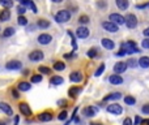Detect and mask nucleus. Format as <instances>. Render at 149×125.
I'll return each instance as SVG.
<instances>
[{"label": "nucleus", "mask_w": 149, "mask_h": 125, "mask_svg": "<svg viewBox=\"0 0 149 125\" xmlns=\"http://www.w3.org/2000/svg\"><path fill=\"white\" fill-rule=\"evenodd\" d=\"M116 5L119 9L122 10H125L128 8V5H130V3L127 1V0H116Z\"/></svg>", "instance_id": "bb28decb"}, {"label": "nucleus", "mask_w": 149, "mask_h": 125, "mask_svg": "<svg viewBox=\"0 0 149 125\" xmlns=\"http://www.w3.org/2000/svg\"><path fill=\"white\" fill-rule=\"evenodd\" d=\"M39 82H42V76L41 74L31 76V83H39Z\"/></svg>", "instance_id": "72a5a7b5"}, {"label": "nucleus", "mask_w": 149, "mask_h": 125, "mask_svg": "<svg viewBox=\"0 0 149 125\" xmlns=\"http://www.w3.org/2000/svg\"><path fill=\"white\" fill-rule=\"evenodd\" d=\"M102 27H103L106 31H109V33H116L118 31V25H115V23L111 22V21L103 22L102 23Z\"/></svg>", "instance_id": "1a4fd4ad"}, {"label": "nucleus", "mask_w": 149, "mask_h": 125, "mask_svg": "<svg viewBox=\"0 0 149 125\" xmlns=\"http://www.w3.org/2000/svg\"><path fill=\"white\" fill-rule=\"evenodd\" d=\"M58 106L65 107V106H67V100H65V99H62V100H59V102H58Z\"/></svg>", "instance_id": "09e8293b"}, {"label": "nucleus", "mask_w": 149, "mask_h": 125, "mask_svg": "<svg viewBox=\"0 0 149 125\" xmlns=\"http://www.w3.org/2000/svg\"><path fill=\"white\" fill-rule=\"evenodd\" d=\"M122 98V94L120 93H111L109 95H106L103 98V102H109V100H118V99Z\"/></svg>", "instance_id": "aec40b11"}, {"label": "nucleus", "mask_w": 149, "mask_h": 125, "mask_svg": "<svg viewBox=\"0 0 149 125\" xmlns=\"http://www.w3.org/2000/svg\"><path fill=\"white\" fill-rule=\"evenodd\" d=\"M18 108H20V111L22 115H25V116H31V109H30V107H29L28 103H25V102L20 103Z\"/></svg>", "instance_id": "ddd939ff"}, {"label": "nucleus", "mask_w": 149, "mask_h": 125, "mask_svg": "<svg viewBox=\"0 0 149 125\" xmlns=\"http://www.w3.org/2000/svg\"><path fill=\"white\" fill-rule=\"evenodd\" d=\"M127 68H128L127 61H118L116 64L114 65V72H115V74L120 76V73H124Z\"/></svg>", "instance_id": "423d86ee"}, {"label": "nucleus", "mask_w": 149, "mask_h": 125, "mask_svg": "<svg viewBox=\"0 0 149 125\" xmlns=\"http://www.w3.org/2000/svg\"><path fill=\"white\" fill-rule=\"evenodd\" d=\"M105 68H106V65L103 64V62H102L101 65H99V68L98 69L96 70V73H94V76H96V77H99V76L102 74V73H103V70H105Z\"/></svg>", "instance_id": "473e14b6"}, {"label": "nucleus", "mask_w": 149, "mask_h": 125, "mask_svg": "<svg viewBox=\"0 0 149 125\" xmlns=\"http://www.w3.org/2000/svg\"><path fill=\"white\" fill-rule=\"evenodd\" d=\"M109 20L111 21V22H114L115 25H123V23H125V17H123L122 14H119V13H111V14L109 16Z\"/></svg>", "instance_id": "7ed1b4c3"}, {"label": "nucleus", "mask_w": 149, "mask_h": 125, "mask_svg": "<svg viewBox=\"0 0 149 125\" xmlns=\"http://www.w3.org/2000/svg\"><path fill=\"white\" fill-rule=\"evenodd\" d=\"M42 59H43V52L39 49H34L33 52L29 54V60H31V61H41Z\"/></svg>", "instance_id": "6e6552de"}, {"label": "nucleus", "mask_w": 149, "mask_h": 125, "mask_svg": "<svg viewBox=\"0 0 149 125\" xmlns=\"http://www.w3.org/2000/svg\"><path fill=\"white\" fill-rule=\"evenodd\" d=\"M0 109H1L5 115H8V116H12L13 115L12 107H10L8 103H5V102H0Z\"/></svg>", "instance_id": "4468645a"}, {"label": "nucleus", "mask_w": 149, "mask_h": 125, "mask_svg": "<svg viewBox=\"0 0 149 125\" xmlns=\"http://www.w3.org/2000/svg\"><path fill=\"white\" fill-rule=\"evenodd\" d=\"M76 36L80 39H85L89 36V30L85 27V26H80V27H77V30H76Z\"/></svg>", "instance_id": "9d476101"}, {"label": "nucleus", "mask_w": 149, "mask_h": 125, "mask_svg": "<svg viewBox=\"0 0 149 125\" xmlns=\"http://www.w3.org/2000/svg\"><path fill=\"white\" fill-rule=\"evenodd\" d=\"M51 41H52V36L50 35V34H41V35L38 36V42L41 44H43V46H46V44H49V43H51Z\"/></svg>", "instance_id": "f8f14e48"}, {"label": "nucleus", "mask_w": 149, "mask_h": 125, "mask_svg": "<svg viewBox=\"0 0 149 125\" xmlns=\"http://www.w3.org/2000/svg\"><path fill=\"white\" fill-rule=\"evenodd\" d=\"M37 26L41 29H47V27H50V21L44 20V18H39V20L37 21Z\"/></svg>", "instance_id": "b1692460"}, {"label": "nucleus", "mask_w": 149, "mask_h": 125, "mask_svg": "<svg viewBox=\"0 0 149 125\" xmlns=\"http://www.w3.org/2000/svg\"><path fill=\"white\" fill-rule=\"evenodd\" d=\"M38 72L42 73V74H50V73H51V69H50L49 67H43V65H41V67L38 68Z\"/></svg>", "instance_id": "c756f323"}, {"label": "nucleus", "mask_w": 149, "mask_h": 125, "mask_svg": "<svg viewBox=\"0 0 149 125\" xmlns=\"http://www.w3.org/2000/svg\"><path fill=\"white\" fill-rule=\"evenodd\" d=\"M17 89L20 91H29L31 89V85L29 82H26V81H22V82H18Z\"/></svg>", "instance_id": "412c9836"}, {"label": "nucleus", "mask_w": 149, "mask_h": 125, "mask_svg": "<svg viewBox=\"0 0 149 125\" xmlns=\"http://www.w3.org/2000/svg\"><path fill=\"white\" fill-rule=\"evenodd\" d=\"M12 96H13L15 99H17L18 96H20V94H18V91L16 90V89H12Z\"/></svg>", "instance_id": "de8ad7c7"}, {"label": "nucleus", "mask_w": 149, "mask_h": 125, "mask_svg": "<svg viewBox=\"0 0 149 125\" xmlns=\"http://www.w3.org/2000/svg\"><path fill=\"white\" fill-rule=\"evenodd\" d=\"M63 82H64V80H63V77H60V76H54V77H51V80H50V83H52V85H55V86L62 85Z\"/></svg>", "instance_id": "a878e982"}, {"label": "nucleus", "mask_w": 149, "mask_h": 125, "mask_svg": "<svg viewBox=\"0 0 149 125\" xmlns=\"http://www.w3.org/2000/svg\"><path fill=\"white\" fill-rule=\"evenodd\" d=\"M82 73L78 72V70H76V72H72L69 74V80L72 81V82H81L82 81Z\"/></svg>", "instance_id": "2eb2a0df"}, {"label": "nucleus", "mask_w": 149, "mask_h": 125, "mask_svg": "<svg viewBox=\"0 0 149 125\" xmlns=\"http://www.w3.org/2000/svg\"><path fill=\"white\" fill-rule=\"evenodd\" d=\"M67 116H68V113H67V111H62L59 115H58V119L60 120V121H64L65 119H67Z\"/></svg>", "instance_id": "58836bf2"}, {"label": "nucleus", "mask_w": 149, "mask_h": 125, "mask_svg": "<svg viewBox=\"0 0 149 125\" xmlns=\"http://www.w3.org/2000/svg\"><path fill=\"white\" fill-rule=\"evenodd\" d=\"M15 33H16V31H15V29H13V27H7L4 30V33H3V35H4V36H12Z\"/></svg>", "instance_id": "2f4dec72"}, {"label": "nucleus", "mask_w": 149, "mask_h": 125, "mask_svg": "<svg viewBox=\"0 0 149 125\" xmlns=\"http://www.w3.org/2000/svg\"><path fill=\"white\" fill-rule=\"evenodd\" d=\"M141 47H143V48H146V49L149 48V38H145L143 42H141Z\"/></svg>", "instance_id": "a19ab883"}, {"label": "nucleus", "mask_w": 149, "mask_h": 125, "mask_svg": "<svg viewBox=\"0 0 149 125\" xmlns=\"http://www.w3.org/2000/svg\"><path fill=\"white\" fill-rule=\"evenodd\" d=\"M0 4H1L3 7H5V9H9L13 5V1H10V0H0Z\"/></svg>", "instance_id": "7c9ffc66"}, {"label": "nucleus", "mask_w": 149, "mask_h": 125, "mask_svg": "<svg viewBox=\"0 0 149 125\" xmlns=\"http://www.w3.org/2000/svg\"><path fill=\"white\" fill-rule=\"evenodd\" d=\"M65 125H71V121H67L65 122Z\"/></svg>", "instance_id": "4d7b16f0"}, {"label": "nucleus", "mask_w": 149, "mask_h": 125, "mask_svg": "<svg viewBox=\"0 0 149 125\" xmlns=\"http://www.w3.org/2000/svg\"><path fill=\"white\" fill-rule=\"evenodd\" d=\"M29 73H30V72H29V70H28V69H25V70H24V76H28V74H29Z\"/></svg>", "instance_id": "6e6d98bb"}, {"label": "nucleus", "mask_w": 149, "mask_h": 125, "mask_svg": "<svg viewBox=\"0 0 149 125\" xmlns=\"http://www.w3.org/2000/svg\"><path fill=\"white\" fill-rule=\"evenodd\" d=\"M101 43H102V46H103L106 49H114V47H115V43L111 41V39H109V38H103L101 41Z\"/></svg>", "instance_id": "a211bd4d"}, {"label": "nucleus", "mask_w": 149, "mask_h": 125, "mask_svg": "<svg viewBox=\"0 0 149 125\" xmlns=\"http://www.w3.org/2000/svg\"><path fill=\"white\" fill-rule=\"evenodd\" d=\"M127 65L130 68H135V67H137L139 65V60H135V59H130L127 61Z\"/></svg>", "instance_id": "f704fd0d"}, {"label": "nucleus", "mask_w": 149, "mask_h": 125, "mask_svg": "<svg viewBox=\"0 0 149 125\" xmlns=\"http://www.w3.org/2000/svg\"><path fill=\"white\" fill-rule=\"evenodd\" d=\"M97 112H98V108L97 107H93V106H88L85 107V108L82 109V115L86 117H93L97 115Z\"/></svg>", "instance_id": "0eeeda50"}, {"label": "nucleus", "mask_w": 149, "mask_h": 125, "mask_svg": "<svg viewBox=\"0 0 149 125\" xmlns=\"http://www.w3.org/2000/svg\"><path fill=\"white\" fill-rule=\"evenodd\" d=\"M122 49H124L127 54H137L140 52V49L136 47V43L133 41H128V42H124V43L120 44Z\"/></svg>", "instance_id": "f03ea898"}, {"label": "nucleus", "mask_w": 149, "mask_h": 125, "mask_svg": "<svg viewBox=\"0 0 149 125\" xmlns=\"http://www.w3.org/2000/svg\"><path fill=\"white\" fill-rule=\"evenodd\" d=\"M97 52H98V51H97V48H90V49L88 51V54H86V55H88L89 57H96L97 55H98Z\"/></svg>", "instance_id": "ea45409f"}, {"label": "nucleus", "mask_w": 149, "mask_h": 125, "mask_svg": "<svg viewBox=\"0 0 149 125\" xmlns=\"http://www.w3.org/2000/svg\"><path fill=\"white\" fill-rule=\"evenodd\" d=\"M123 125H133V122H132V120H131L130 117H125L124 121H123Z\"/></svg>", "instance_id": "49530a36"}, {"label": "nucleus", "mask_w": 149, "mask_h": 125, "mask_svg": "<svg viewBox=\"0 0 149 125\" xmlns=\"http://www.w3.org/2000/svg\"><path fill=\"white\" fill-rule=\"evenodd\" d=\"M141 111H143V113L149 115V103H148V104H144L143 108H141Z\"/></svg>", "instance_id": "37998d69"}, {"label": "nucleus", "mask_w": 149, "mask_h": 125, "mask_svg": "<svg viewBox=\"0 0 149 125\" xmlns=\"http://www.w3.org/2000/svg\"><path fill=\"white\" fill-rule=\"evenodd\" d=\"M97 5H98L99 8H105L107 4H106V3H105V1H98V3H97Z\"/></svg>", "instance_id": "8fccbe9b"}, {"label": "nucleus", "mask_w": 149, "mask_h": 125, "mask_svg": "<svg viewBox=\"0 0 149 125\" xmlns=\"http://www.w3.org/2000/svg\"><path fill=\"white\" fill-rule=\"evenodd\" d=\"M80 93H81V87H78V86H72V87L68 90V94H69V96H72V98L77 96Z\"/></svg>", "instance_id": "5701e85b"}, {"label": "nucleus", "mask_w": 149, "mask_h": 125, "mask_svg": "<svg viewBox=\"0 0 149 125\" xmlns=\"http://www.w3.org/2000/svg\"><path fill=\"white\" fill-rule=\"evenodd\" d=\"M25 12H26V9L22 7V5H20V7H17V13H18V14H20V16H24V13H25Z\"/></svg>", "instance_id": "79ce46f5"}, {"label": "nucleus", "mask_w": 149, "mask_h": 125, "mask_svg": "<svg viewBox=\"0 0 149 125\" xmlns=\"http://www.w3.org/2000/svg\"><path fill=\"white\" fill-rule=\"evenodd\" d=\"M5 68L8 70H18L21 68V61H18V60H10V61H8L5 64Z\"/></svg>", "instance_id": "9b49d317"}, {"label": "nucleus", "mask_w": 149, "mask_h": 125, "mask_svg": "<svg viewBox=\"0 0 149 125\" xmlns=\"http://www.w3.org/2000/svg\"><path fill=\"white\" fill-rule=\"evenodd\" d=\"M9 18H10V10L4 8V9L0 12V22H7Z\"/></svg>", "instance_id": "6ab92c4d"}, {"label": "nucleus", "mask_w": 149, "mask_h": 125, "mask_svg": "<svg viewBox=\"0 0 149 125\" xmlns=\"http://www.w3.org/2000/svg\"><path fill=\"white\" fill-rule=\"evenodd\" d=\"M106 109H107V112H109V113H112V115H120L123 112L122 106H120V104H118V103L109 104Z\"/></svg>", "instance_id": "39448f33"}, {"label": "nucleus", "mask_w": 149, "mask_h": 125, "mask_svg": "<svg viewBox=\"0 0 149 125\" xmlns=\"http://www.w3.org/2000/svg\"><path fill=\"white\" fill-rule=\"evenodd\" d=\"M89 125H103V124H101V122H90Z\"/></svg>", "instance_id": "5fc2aeb1"}, {"label": "nucleus", "mask_w": 149, "mask_h": 125, "mask_svg": "<svg viewBox=\"0 0 149 125\" xmlns=\"http://www.w3.org/2000/svg\"><path fill=\"white\" fill-rule=\"evenodd\" d=\"M21 4L22 5H26V7H29L31 10H33V13H37L38 12V9H37L35 4H34V1H31V0H29V1H26V0H22L21 1Z\"/></svg>", "instance_id": "393cba45"}, {"label": "nucleus", "mask_w": 149, "mask_h": 125, "mask_svg": "<svg viewBox=\"0 0 149 125\" xmlns=\"http://www.w3.org/2000/svg\"><path fill=\"white\" fill-rule=\"evenodd\" d=\"M145 124V125H149V119H146V120H143V125Z\"/></svg>", "instance_id": "864d4df0"}, {"label": "nucleus", "mask_w": 149, "mask_h": 125, "mask_svg": "<svg viewBox=\"0 0 149 125\" xmlns=\"http://www.w3.org/2000/svg\"><path fill=\"white\" fill-rule=\"evenodd\" d=\"M17 22H18V25H21V26H25L26 23H28V20H26L24 16H18V18H17Z\"/></svg>", "instance_id": "e433bc0d"}, {"label": "nucleus", "mask_w": 149, "mask_h": 125, "mask_svg": "<svg viewBox=\"0 0 149 125\" xmlns=\"http://www.w3.org/2000/svg\"><path fill=\"white\" fill-rule=\"evenodd\" d=\"M148 7H149V3H144V4H137L136 5L137 9H144V8H148Z\"/></svg>", "instance_id": "a18cd8bd"}, {"label": "nucleus", "mask_w": 149, "mask_h": 125, "mask_svg": "<svg viewBox=\"0 0 149 125\" xmlns=\"http://www.w3.org/2000/svg\"><path fill=\"white\" fill-rule=\"evenodd\" d=\"M54 69L58 70V72H60V70H64L65 69V64L63 61H56L54 64Z\"/></svg>", "instance_id": "cd10ccee"}, {"label": "nucleus", "mask_w": 149, "mask_h": 125, "mask_svg": "<svg viewBox=\"0 0 149 125\" xmlns=\"http://www.w3.org/2000/svg\"><path fill=\"white\" fill-rule=\"evenodd\" d=\"M0 125H5V124H4V121H0Z\"/></svg>", "instance_id": "13d9d810"}, {"label": "nucleus", "mask_w": 149, "mask_h": 125, "mask_svg": "<svg viewBox=\"0 0 149 125\" xmlns=\"http://www.w3.org/2000/svg\"><path fill=\"white\" fill-rule=\"evenodd\" d=\"M124 103L128 104V106H133L136 103V99L131 95H127V96H124Z\"/></svg>", "instance_id": "c85d7f7f"}, {"label": "nucleus", "mask_w": 149, "mask_h": 125, "mask_svg": "<svg viewBox=\"0 0 149 125\" xmlns=\"http://www.w3.org/2000/svg\"><path fill=\"white\" fill-rule=\"evenodd\" d=\"M109 81L111 85H122L123 83V78L119 74H111L109 77Z\"/></svg>", "instance_id": "dca6fc26"}, {"label": "nucleus", "mask_w": 149, "mask_h": 125, "mask_svg": "<svg viewBox=\"0 0 149 125\" xmlns=\"http://www.w3.org/2000/svg\"><path fill=\"white\" fill-rule=\"evenodd\" d=\"M78 22H80L81 25H85V23H88V22H89V17H88L86 14L80 16V18H78Z\"/></svg>", "instance_id": "c9c22d12"}, {"label": "nucleus", "mask_w": 149, "mask_h": 125, "mask_svg": "<svg viewBox=\"0 0 149 125\" xmlns=\"http://www.w3.org/2000/svg\"><path fill=\"white\" fill-rule=\"evenodd\" d=\"M125 25H127L128 29H135L137 26V17L132 13L125 16Z\"/></svg>", "instance_id": "20e7f679"}, {"label": "nucleus", "mask_w": 149, "mask_h": 125, "mask_svg": "<svg viewBox=\"0 0 149 125\" xmlns=\"http://www.w3.org/2000/svg\"><path fill=\"white\" fill-rule=\"evenodd\" d=\"M38 120H39V121H43V122L50 121V120H52V113H51L50 111H44V112H42V113H39V115H38Z\"/></svg>", "instance_id": "f3484780"}, {"label": "nucleus", "mask_w": 149, "mask_h": 125, "mask_svg": "<svg viewBox=\"0 0 149 125\" xmlns=\"http://www.w3.org/2000/svg\"><path fill=\"white\" fill-rule=\"evenodd\" d=\"M139 124H143V119H141L140 116H136V117H135V122H133V125H139Z\"/></svg>", "instance_id": "c03bdc74"}, {"label": "nucleus", "mask_w": 149, "mask_h": 125, "mask_svg": "<svg viewBox=\"0 0 149 125\" xmlns=\"http://www.w3.org/2000/svg\"><path fill=\"white\" fill-rule=\"evenodd\" d=\"M143 34H144V35H145V36H146V38H149V27H146V29H145V30H144V31H143Z\"/></svg>", "instance_id": "603ef678"}, {"label": "nucleus", "mask_w": 149, "mask_h": 125, "mask_svg": "<svg viewBox=\"0 0 149 125\" xmlns=\"http://www.w3.org/2000/svg\"><path fill=\"white\" fill-rule=\"evenodd\" d=\"M71 20V12L67 9H62L55 14V21L59 23H65Z\"/></svg>", "instance_id": "f257e3e1"}, {"label": "nucleus", "mask_w": 149, "mask_h": 125, "mask_svg": "<svg viewBox=\"0 0 149 125\" xmlns=\"http://www.w3.org/2000/svg\"><path fill=\"white\" fill-rule=\"evenodd\" d=\"M125 54H127V52H125L124 49H120L119 52H116V56H124Z\"/></svg>", "instance_id": "3c124183"}, {"label": "nucleus", "mask_w": 149, "mask_h": 125, "mask_svg": "<svg viewBox=\"0 0 149 125\" xmlns=\"http://www.w3.org/2000/svg\"><path fill=\"white\" fill-rule=\"evenodd\" d=\"M139 65H140L141 68H144V69L149 68V56H141L140 59H139Z\"/></svg>", "instance_id": "4be33fe9"}, {"label": "nucleus", "mask_w": 149, "mask_h": 125, "mask_svg": "<svg viewBox=\"0 0 149 125\" xmlns=\"http://www.w3.org/2000/svg\"><path fill=\"white\" fill-rule=\"evenodd\" d=\"M68 35H69V36H71V39H72V47H73V49H76V48H77V44H76L75 35L72 34V31H71V30H68Z\"/></svg>", "instance_id": "4c0bfd02"}]
</instances>
